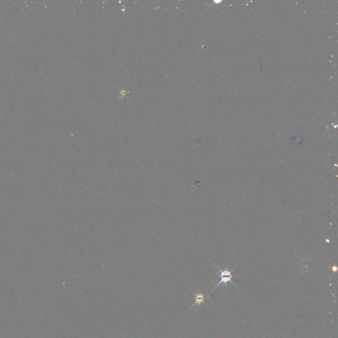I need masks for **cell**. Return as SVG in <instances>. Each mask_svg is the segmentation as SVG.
Here are the masks:
<instances>
[{
	"mask_svg": "<svg viewBox=\"0 0 338 338\" xmlns=\"http://www.w3.org/2000/svg\"><path fill=\"white\" fill-rule=\"evenodd\" d=\"M215 267H216V268H217V269H219V271H220V273H221V274H220V278H221V279H220V281H219V282L215 286L214 288L213 289V290H214L215 289L217 288V287H219V286L220 285H221V284L226 285L227 283H229V282H230L231 283H233V284L234 285H235V287H236V286L235 285V284L234 283V282H233V280H232V279H233V271H234V269H233V270H231V271L229 270V269H225V270H221V269L220 268H219V267H217V266H215Z\"/></svg>",
	"mask_w": 338,
	"mask_h": 338,
	"instance_id": "obj_1",
	"label": "cell"
},
{
	"mask_svg": "<svg viewBox=\"0 0 338 338\" xmlns=\"http://www.w3.org/2000/svg\"><path fill=\"white\" fill-rule=\"evenodd\" d=\"M194 293L195 296V302L193 304H192V306L191 307V308H192L194 306H195V304L200 305L201 303L206 304L205 302H204V298H205V296H204L203 294H202V293H195L194 292Z\"/></svg>",
	"mask_w": 338,
	"mask_h": 338,
	"instance_id": "obj_2",
	"label": "cell"
}]
</instances>
